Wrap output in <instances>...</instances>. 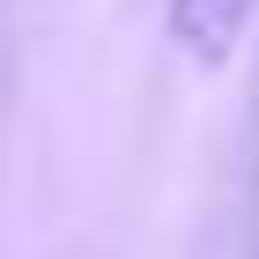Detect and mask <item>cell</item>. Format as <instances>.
Returning a JSON list of instances; mask_svg holds the SVG:
<instances>
[{
    "label": "cell",
    "instance_id": "cell-1",
    "mask_svg": "<svg viewBox=\"0 0 259 259\" xmlns=\"http://www.w3.org/2000/svg\"><path fill=\"white\" fill-rule=\"evenodd\" d=\"M252 8L259 0H170V37H178L200 67H222L230 52H237Z\"/></svg>",
    "mask_w": 259,
    "mask_h": 259
}]
</instances>
